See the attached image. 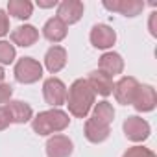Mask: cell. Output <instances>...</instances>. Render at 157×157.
Masks as SVG:
<instances>
[{"mask_svg":"<svg viewBox=\"0 0 157 157\" xmlns=\"http://www.w3.org/2000/svg\"><path fill=\"white\" fill-rule=\"evenodd\" d=\"M65 104L68 107V115H72L74 118H87L93 105L96 104V94L89 87L87 80L80 78V80H74L72 85L67 89Z\"/></svg>","mask_w":157,"mask_h":157,"instance_id":"obj_1","label":"cell"},{"mask_svg":"<svg viewBox=\"0 0 157 157\" xmlns=\"http://www.w3.org/2000/svg\"><path fill=\"white\" fill-rule=\"evenodd\" d=\"M70 124V117L67 111L63 109H46L37 113L32 118V129L33 133L41 135V137H50L56 133H61L68 128Z\"/></svg>","mask_w":157,"mask_h":157,"instance_id":"obj_2","label":"cell"},{"mask_svg":"<svg viewBox=\"0 0 157 157\" xmlns=\"http://www.w3.org/2000/svg\"><path fill=\"white\" fill-rule=\"evenodd\" d=\"M13 74H15V80L19 83L32 85V83H37L43 78V65L33 57H21L15 63Z\"/></svg>","mask_w":157,"mask_h":157,"instance_id":"obj_3","label":"cell"},{"mask_svg":"<svg viewBox=\"0 0 157 157\" xmlns=\"http://www.w3.org/2000/svg\"><path fill=\"white\" fill-rule=\"evenodd\" d=\"M43 98L50 107L59 109L67 100V85L56 76L48 78L43 83Z\"/></svg>","mask_w":157,"mask_h":157,"instance_id":"obj_4","label":"cell"},{"mask_svg":"<svg viewBox=\"0 0 157 157\" xmlns=\"http://www.w3.org/2000/svg\"><path fill=\"white\" fill-rule=\"evenodd\" d=\"M122 129H124L126 139L131 140V142H144L151 133V128H150L148 120L139 117V115L128 117L124 120V124H122Z\"/></svg>","mask_w":157,"mask_h":157,"instance_id":"obj_5","label":"cell"},{"mask_svg":"<svg viewBox=\"0 0 157 157\" xmlns=\"http://www.w3.org/2000/svg\"><path fill=\"white\" fill-rule=\"evenodd\" d=\"M139 82L137 78L133 76H122L118 82H115L113 85V94H115V100L120 104V105H131L133 104V98L137 94V89H139Z\"/></svg>","mask_w":157,"mask_h":157,"instance_id":"obj_6","label":"cell"},{"mask_svg":"<svg viewBox=\"0 0 157 157\" xmlns=\"http://www.w3.org/2000/svg\"><path fill=\"white\" fill-rule=\"evenodd\" d=\"M83 11H85V6L80 0H63V2L57 4V11H56V17L70 26V24H76L80 22V19L83 17Z\"/></svg>","mask_w":157,"mask_h":157,"instance_id":"obj_7","label":"cell"},{"mask_svg":"<svg viewBox=\"0 0 157 157\" xmlns=\"http://www.w3.org/2000/svg\"><path fill=\"white\" fill-rule=\"evenodd\" d=\"M89 41L98 50H109L117 43V32L109 24H94L91 28Z\"/></svg>","mask_w":157,"mask_h":157,"instance_id":"obj_8","label":"cell"},{"mask_svg":"<svg viewBox=\"0 0 157 157\" xmlns=\"http://www.w3.org/2000/svg\"><path fill=\"white\" fill-rule=\"evenodd\" d=\"M46 155L48 157H70L74 151V142L63 133L50 135L46 140Z\"/></svg>","mask_w":157,"mask_h":157,"instance_id":"obj_9","label":"cell"},{"mask_svg":"<svg viewBox=\"0 0 157 157\" xmlns=\"http://www.w3.org/2000/svg\"><path fill=\"white\" fill-rule=\"evenodd\" d=\"M131 105L139 113H150V111H153L155 105H157V93H155L153 85H148V83L139 85L137 94H135Z\"/></svg>","mask_w":157,"mask_h":157,"instance_id":"obj_10","label":"cell"},{"mask_svg":"<svg viewBox=\"0 0 157 157\" xmlns=\"http://www.w3.org/2000/svg\"><path fill=\"white\" fill-rule=\"evenodd\" d=\"M102 6L109 11H115V13H120L124 17H137L142 13L144 10V2L142 0H104Z\"/></svg>","mask_w":157,"mask_h":157,"instance_id":"obj_11","label":"cell"},{"mask_svg":"<svg viewBox=\"0 0 157 157\" xmlns=\"http://www.w3.org/2000/svg\"><path fill=\"white\" fill-rule=\"evenodd\" d=\"M98 70L107 74L109 78H115L118 74L124 72V59L118 52H113V50H107L100 56L98 59Z\"/></svg>","mask_w":157,"mask_h":157,"instance_id":"obj_12","label":"cell"},{"mask_svg":"<svg viewBox=\"0 0 157 157\" xmlns=\"http://www.w3.org/2000/svg\"><path fill=\"white\" fill-rule=\"evenodd\" d=\"M67 59H68L67 48H63V46H59V44H52V46L46 50V54H44V68H46L50 74H57L59 70L65 68Z\"/></svg>","mask_w":157,"mask_h":157,"instance_id":"obj_13","label":"cell"},{"mask_svg":"<svg viewBox=\"0 0 157 157\" xmlns=\"http://www.w3.org/2000/svg\"><path fill=\"white\" fill-rule=\"evenodd\" d=\"M11 44L15 46H22V48H30L32 44H35L39 41V30L32 24H21L19 28H15L10 35Z\"/></svg>","mask_w":157,"mask_h":157,"instance_id":"obj_14","label":"cell"},{"mask_svg":"<svg viewBox=\"0 0 157 157\" xmlns=\"http://www.w3.org/2000/svg\"><path fill=\"white\" fill-rule=\"evenodd\" d=\"M87 83H89V87L93 89V93H94V94H98V96L107 98L109 94H113V85H115L113 78H109L107 74L100 72L98 68H96V70H93V72L89 74Z\"/></svg>","mask_w":157,"mask_h":157,"instance_id":"obj_15","label":"cell"},{"mask_svg":"<svg viewBox=\"0 0 157 157\" xmlns=\"http://www.w3.org/2000/svg\"><path fill=\"white\" fill-rule=\"evenodd\" d=\"M6 109L10 113L11 124H26V122H32V118H33L32 105L22 100H10L6 104Z\"/></svg>","mask_w":157,"mask_h":157,"instance_id":"obj_16","label":"cell"},{"mask_svg":"<svg viewBox=\"0 0 157 157\" xmlns=\"http://www.w3.org/2000/svg\"><path fill=\"white\" fill-rule=\"evenodd\" d=\"M83 135L89 142L93 144H102L109 139L111 135V126H105V124H100L96 122L94 118H87L85 120V128H83Z\"/></svg>","mask_w":157,"mask_h":157,"instance_id":"obj_17","label":"cell"},{"mask_svg":"<svg viewBox=\"0 0 157 157\" xmlns=\"http://www.w3.org/2000/svg\"><path fill=\"white\" fill-rule=\"evenodd\" d=\"M67 33H68V26L63 24L57 17L48 19V21L44 22V26H43V37H44L46 41L54 43V44L61 43V41L67 37Z\"/></svg>","mask_w":157,"mask_h":157,"instance_id":"obj_18","label":"cell"},{"mask_svg":"<svg viewBox=\"0 0 157 157\" xmlns=\"http://www.w3.org/2000/svg\"><path fill=\"white\" fill-rule=\"evenodd\" d=\"M8 15L19 19V21H28L33 15V4L30 0H10L8 2Z\"/></svg>","mask_w":157,"mask_h":157,"instance_id":"obj_19","label":"cell"},{"mask_svg":"<svg viewBox=\"0 0 157 157\" xmlns=\"http://www.w3.org/2000/svg\"><path fill=\"white\" fill-rule=\"evenodd\" d=\"M91 111H93V117H91V118H94V120L100 122V124L111 126V122L115 120V109H113V104L107 102V100H102V102L94 104Z\"/></svg>","mask_w":157,"mask_h":157,"instance_id":"obj_20","label":"cell"},{"mask_svg":"<svg viewBox=\"0 0 157 157\" xmlns=\"http://www.w3.org/2000/svg\"><path fill=\"white\" fill-rule=\"evenodd\" d=\"M17 59V50L10 41L0 39V67L2 65H11Z\"/></svg>","mask_w":157,"mask_h":157,"instance_id":"obj_21","label":"cell"},{"mask_svg":"<svg viewBox=\"0 0 157 157\" xmlns=\"http://www.w3.org/2000/svg\"><path fill=\"white\" fill-rule=\"evenodd\" d=\"M122 157H157V155L153 150H150L146 146H131L122 153Z\"/></svg>","mask_w":157,"mask_h":157,"instance_id":"obj_22","label":"cell"},{"mask_svg":"<svg viewBox=\"0 0 157 157\" xmlns=\"http://www.w3.org/2000/svg\"><path fill=\"white\" fill-rule=\"evenodd\" d=\"M13 96V87L10 83H0V105H6Z\"/></svg>","mask_w":157,"mask_h":157,"instance_id":"obj_23","label":"cell"},{"mask_svg":"<svg viewBox=\"0 0 157 157\" xmlns=\"http://www.w3.org/2000/svg\"><path fill=\"white\" fill-rule=\"evenodd\" d=\"M10 33V15L8 11L0 10V37H4Z\"/></svg>","mask_w":157,"mask_h":157,"instance_id":"obj_24","label":"cell"},{"mask_svg":"<svg viewBox=\"0 0 157 157\" xmlns=\"http://www.w3.org/2000/svg\"><path fill=\"white\" fill-rule=\"evenodd\" d=\"M11 124V118H10V113L6 109V105H0V131L8 129Z\"/></svg>","mask_w":157,"mask_h":157,"instance_id":"obj_25","label":"cell"},{"mask_svg":"<svg viewBox=\"0 0 157 157\" xmlns=\"http://www.w3.org/2000/svg\"><path fill=\"white\" fill-rule=\"evenodd\" d=\"M148 30L151 33V37H157V11H153L150 15V21H148Z\"/></svg>","mask_w":157,"mask_h":157,"instance_id":"obj_26","label":"cell"},{"mask_svg":"<svg viewBox=\"0 0 157 157\" xmlns=\"http://www.w3.org/2000/svg\"><path fill=\"white\" fill-rule=\"evenodd\" d=\"M57 0H37V6L39 8H44V10H48V8H57Z\"/></svg>","mask_w":157,"mask_h":157,"instance_id":"obj_27","label":"cell"},{"mask_svg":"<svg viewBox=\"0 0 157 157\" xmlns=\"http://www.w3.org/2000/svg\"><path fill=\"white\" fill-rule=\"evenodd\" d=\"M4 78H6V70L0 67V83H4Z\"/></svg>","mask_w":157,"mask_h":157,"instance_id":"obj_28","label":"cell"}]
</instances>
